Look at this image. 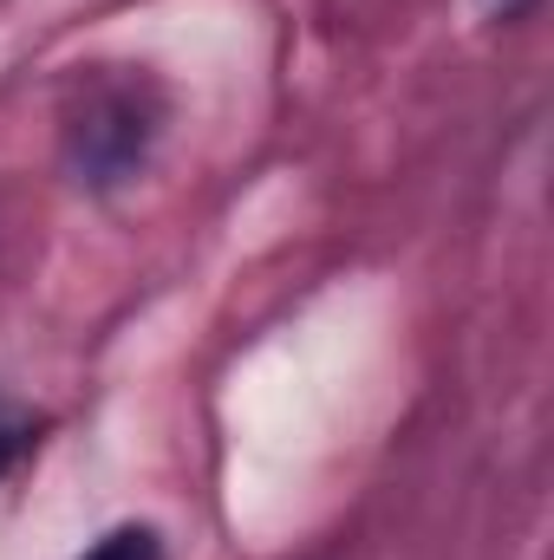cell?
<instances>
[{
  "label": "cell",
  "instance_id": "obj_3",
  "mask_svg": "<svg viewBox=\"0 0 554 560\" xmlns=\"http://www.w3.org/2000/svg\"><path fill=\"white\" fill-rule=\"evenodd\" d=\"M26 450V430H0V476L13 469V456Z\"/></svg>",
  "mask_w": 554,
  "mask_h": 560
},
{
  "label": "cell",
  "instance_id": "obj_2",
  "mask_svg": "<svg viewBox=\"0 0 554 560\" xmlns=\"http://www.w3.org/2000/svg\"><path fill=\"white\" fill-rule=\"evenodd\" d=\"M79 560H163V555H157V535L150 528H112L105 541H92Z\"/></svg>",
  "mask_w": 554,
  "mask_h": 560
},
{
  "label": "cell",
  "instance_id": "obj_1",
  "mask_svg": "<svg viewBox=\"0 0 554 560\" xmlns=\"http://www.w3.org/2000/svg\"><path fill=\"white\" fill-rule=\"evenodd\" d=\"M143 143H150V118L138 112V98L131 92H99L85 105V118L72 125V163L92 183H118L143 163Z\"/></svg>",
  "mask_w": 554,
  "mask_h": 560
}]
</instances>
